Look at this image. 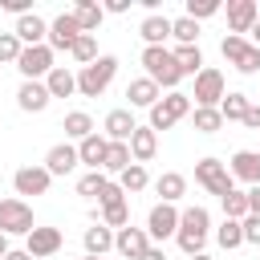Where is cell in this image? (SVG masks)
Masks as SVG:
<instances>
[{"label":"cell","instance_id":"cell-1","mask_svg":"<svg viewBox=\"0 0 260 260\" xmlns=\"http://www.w3.org/2000/svg\"><path fill=\"white\" fill-rule=\"evenodd\" d=\"M207 232H211V215L207 207H183L179 211V232H175V244L187 252V256H199L203 244H207Z\"/></svg>","mask_w":260,"mask_h":260},{"label":"cell","instance_id":"cell-2","mask_svg":"<svg viewBox=\"0 0 260 260\" xmlns=\"http://www.w3.org/2000/svg\"><path fill=\"white\" fill-rule=\"evenodd\" d=\"M142 69H146V77L162 89H175L179 81H183V73H179V65H175V57H171V49L167 45H146L142 49Z\"/></svg>","mask_w":260,"mask_h":260},{"label":"cell","instance_id":"cell-3","mask_svg":"<svg viewBox=\"0 0 260 260\" xmlns=\"http://www.w3.org/2000/svg\"><path fill=\"white\" fill-rule=\"evenodd\" d=\"M114 73H118V57H110V53H102L93 65H85V69H77V93L81 98H102L106 89H110V81H114Z\"/></svg>","mask_w":260,"mask_h":260},{"label":"cell","instance_id":"cell-4","mask_svg":"<svg viewBox=\"0 0 260 260\" xmlns=\"http://www.w3.org/2000/svg\"><path fill=\"white\" fill-rule=\"evenodd\" d=\"M191 114V93H179V89H171L167 98H158L154 106H150V130L158 134V130H171L175 122H183Z\"/></svg>","mask_w":260,"mask_h":260},{"label":"cell","instance_id":"cell-5","mask_svg":"<svg viewBox=\"0 0 260 260\" xmlns=\"http://www.w3.org/2000/svg\"><path fill=\"white\" fill-rule=\"evenodd\" d=\"M195 183L207 191V195H228V191H236V179L228 175V162H219V158H199L195 162Z\"/></svg>","mask_w":260,"mask_h":260},{"label":"cell","instance_id":"cell-6","mask_svg":"<svg viewBox=\"0 0 260 260\" xmlns=\"http://www.w3.org/2000/svg\"><path fill=\"white\" fill-rule=\"evenodd\" d=\"M219 53H223V61L228 65H236L240 73H260V49L248 41V37H223L219 41Z\"/></svg>","mask_w":260,"mask_h":260},{"label":"cell","instance_id":"cell-7","mask_svg":"<svg viewBox=\"0 0 260 260\" xmlns=\"http://www.w3.org/2000/svg\"><path fill=\"white\" fill-rule=\"evenodd\" d=\"M32 228V207L24 199H0V236H28Z\"/></svg>","mask_w":260,"mask_h":260},{"label":"cell","instance_id":"cell-8","mask_svg":"<svg viewBox=\"0 0 260 260\" xmlns=\"http://www.w3.org/2000/svg\"><path fill=\"white\" fill-rule=\"evenodd\" d=\"M223 93H228V81H223V73L219 69H211V65H203L199 73H195V106H211V110H219V102H223Z\"/></svg>","mask_w":260,"mask_h":260},{"label":"cell","instance_id":"cell-9","mask_svg":"<svg viewBox=\"0 0 260 260\" xmlns=\"http://www.w3.org/2000/svg\"><path fill=\"white\" fill-rule=\"evenodd\" d=\"M16 69L24 73V81H45L49 69H53V49H49V45H28V49H20Z\"/></svg>","mask_w":260,"mask_h":260},{"label":"cell","instance_id":"cell-10","mask_svg":"<svg viewBox=\"0 0 260 260\" xmlns=\"http://www.w3.org/2000/svg\"><path fill=\"white\" fill-rule=\"evenodd\" d=\"M175 232H179V207H175V203H154L150 215H146V236L162 244V240H171Z\"/></svg>","mask_w":260,"mask_h":260},{"label":"cell","instance_id":"cell-11","mask_svg":"<svg viewBox=\"0 0 260 260\" xmlns=\"http://www.w3.org/2000/svg\"><path fill=\"white\" fill-rule=\"evenodd\" d=\"M77 37H81V28H77L73 12H61V16H53V20H49V37H45V45H49L53 53H69Z\"/></svg>","mask_w":260,"mask_h":260},{"label":"cell","instance_id":"cell-12","mask_svg":"<svg viewBox=\"0 0 260 260\" xmlns=\"http://www.w3.org/2000/svg\"><path fill=\"white\" fill-rule=\"evenodd\" d=\"M61 244H65V236H61V228H32V232L24 236V252H28L32 260H45V256H57V252H61Z\"/></svg>","mask_w":260,"mask_h":260},{"label":"cell","instance_id":"cell-13","mask_svg":"<svg viewBox=\"0 0 260 260\" xmlns=\"http://www.w3.org/2000/svg\"><path fill=\"white\" fill-rule=\"evenodd\" d=\"M134 130H138V122H134L130 106L110 110V114H106V122H102V138H106V142H130V134H134Z\"/></svg>","mask_w":260,"mask_h":260},{"label":"cell","instance_id":"cell-14","mask_svg":"<svg viewBox=\"0 0 260 260\" xmlns=\"http://www.w3.org/2000/svg\"><path fill=\"white\" fill-rule=\"evenodd\" d=\"M146 248H150V236H146V228H134V223H126V228H118V232H114V252H118V256H126V260H138Z\"/></svg>","mask_w":260,"mask_h":260},{"label":"cell","instance_id":"cell-15","mask_svg":"<svg viewBox=\"0 0 260 260\" xmlns=\"http://www.w3.org/2000/svg\"><path fill=\"white\" fill-rule=\"evenodd\" d=\"M228 175L240 179V183H248V187H256L260 183V150H236L228 158Z\"/></svg>","mask_w":260,"mask_h":260},{"label":"cell","instance_id":"cell-16","mask_svg":"<svg viewBox=\"0 0 260 260\" xmlns=\"http://www.w3.org/2000/svg\"><path fill=\"white\" fill-rule=\"evenodd\" d=\"M256 20H260L256 0H232V4H228V32H232V37H244Z\"/></svg>","mask_w":260,"mask_h":260},{"label":"cell","instance_id":"cell-17","mask_svg":"<svg viewBox=\"0 0 260 260\" xmlns=\"http://www.w3.org/2000/svg\"><path fill=\"white\" fill-rule=\"evenodd\" d=\"M49 183H53V175H49L45 167H20V171L12 175L16 195H45V191H49Z\"/></svg>","mask_w":260,"mask_h":260},{"label":"cell","instance_id":"cell-18","mask_svg":"<svg viewBox=\"0 0 260 260\" xmlns=\"http://www.w3.org/2000/svg\"><path fill=\"white\" fill-rule=\"evenodd\" d=\"M16 41L28 49V45H45V37H49V20L45 16H37V12H24V16H16Z\"/></svg>","mask_w":260,"mask_h":260},{"label":"cell","instance_id":"cell-19","mask_svg":"<svg viewBox=\"0 0 260 260\" xmlns=\"http://www.w3.org/2000/svg\"><path fill=\"white\" fill-rule=\"evenodd\" d=\"M49 89H45V81H20V89H16V106L24 110V114H41V110H49Z\"/></svg>","mask_w":260,"mask_h":260},{"label":"cell","instance_id":"cell-20","mask_svg":"<svg viewBox=\"0 0 260 260\" xmlns=\"http://www.w3.org/2000/svg\"><path fill=\"white\" fill-rule=\"evenodd\" d=\"M53 179L57 175H69L73 167H77V146L73 142H57V146H49V154H45V162H41Z\"/></svg>","mask_w":260,"mask_h":260},{"label":"cell","instance_id":"cell-21","mask_svg":"<svg viewBox=\"0 0 260 260\" xmlns=\"http://www.w3.org/2000/svg\"><path fill=\"white\" fill-rule=\"evenodd\" d=\"M126 146H130V158L146 167V162L158 154V134H154L150 126H138V130L130 134V142H126Z\"/></svg>","mask_w":260,"mask_h":260},{"label":"cell","instance_id":"cell-22","mask_svg":"<svg viewBox=\"0 0 260 260\" xmlns=\"http://www.w3.org/2000/svg\"><path fill=\"white\" fill-rule=\"evenodd\" d=\"M138 37H142L146 45H167V37H171V16H162V12H146L142 24H138Z\"/></svg>","mask_w":260,"mask_h":260},{"label":"cell","instance_id":"cell-23","mask_svg":"<svg viewBox=\"0 0 260 260\" xmlns=\"http://www.w3.org/2000/svg\"><path fill=\"white\" fill-rule=\"evenodd\" d=\"M45 89H49V98H73L77 93V73L65 69V65H53L49 77H45Z\"/></svg>","mask_w":260,"mask_h":260},{"label":"cell","instance_id":"cell-24","mask_svg":"<svg viewBox=\"0 0 260 260\" xmlns=\"http://www.w3.org/2000/svg\"><path fill=\"white\" fill-rule=\"evenodd\" d=\"M106 146H110V142L93 130L89 138H81V142H77V162H85L89 171H102V162H106Z\"/></svg>","mask_w":260,"mask_h":260},{"label":"cell","instance_id":"cell-25","mask_svg":"<svg viewBox=\"0 0 260 260\" xmlns=\"http://www.w3.org/2000/svg\"><path fill=\"white\" fill-rule=\"evenodd\" d=\"M126 98H130V106H138V110H150V106L162 98V89H158L150 77H134V81L126 85Z\"/></svg>","mask_w":260,"mask_h":260},{"label":"cell","instance_id":"cell-26","mask_svg":"<svg viewBox=\"0 0 260 260\" xmlns=\"http://www.w3.org/2000/svg\"><path fill=\"white\" fill-rule=\"evenodd\" d=\"M154 191L162 195L158 203H179V199L187 195V175H179V171H162V175L154 179Z\"/></svg>","mask_w":260,"mask_h":260},{"label":"cell","instance_id":"cell-27","mask_svg":"<svg viewBox=\"0 0 260 260\" xmlns=\"http://www.w3.org/2000/svg\"><path fill=\"white\" fill-rule=\"evenodd\" d=\"M73 20H77L81 32H93V37H98V24L106 20V12H102L98 0H77V4H73Z\"/></svg>","mask_w":260,"mask_h":260},{"label":"cell","instance_id":"cell-28","mask_svg":"<svg viewBox=\"0 0 260 260\" xmlns=\"http://www.w3.org/2000/svg\"><path fill=\"white\" fill-rule=\"evenodd\" d=\"M81 244H85V256H106V252L114 248V232H110L106 223H93V228H85Z\"/></svg>","mask_w":260,"mask_h":260},{"label":"cell","instance_id":"cell-29","mask_svg":"<svg viewBox=\"0 0 260 260\" xmlns=\"http://www.w3.org/2000/svg\"><path fill=\"white\" fill-rule=\"evenodd\" d=\"M171 57H175V65H179L183 77H195V73L203 69V53H199V45H175Z\"/></svg>","mask_w":260,"mask_h":260},{"label":"cell","instance_id":"cell-30","mask_svg":"<svg viewBox=\"0 0 260 260\" xmlns=\"http://www.w3.org/2000/svg\"><path fill=\"white\" fill-rule=\"evenodd\" d=\"M61 130H65V138H69V142H81V138H89V134H93V118H89L85 110H69V114H65V122H61Z\"/></svg>","mask_w":260,"mask_h":260},{"label":"cell","instance_id":"cell-31","mask_svg":"<svg viewBox=\"0 0 260 260\" xmlns=\"http://www.w3.org/2000/svg\"><path fill=\"white\" fill-rule=\"evenodd\" d=\"M118 187H122V195H138V191H146V187H150L146 167H142V162H130V167L118 175Z\"/></svg>","mask_w":260,"mask_h":260},{"label":"cell","instance_id":"cell-32","mask_svg":"<svg viewBox=\"0 0 260 260\" xmlns=\"http://www.w3.org/2000/svg\"><path fill=\"white\" fill-rule=\"evenodd\" d=\"M130 162H134V158H130V146H126V142H110V146H106V162H102V175H122Z\"/></svg>","mask_w":260,"mask_h":260},{"label":"cell","instance_id":"cell-33","mask_svg":"<svg viewBox=\"0 0 260 260\" xmlns=\"http://www.w3.org/2000/svg\"><path fill=\"white\" fill-rule=\"evenodd\" d=\"M69 57H73V61H77L81 69H85V65H93V61L102 57V53H98V37H93V32H81V37L73 41V49H69Z\"/></svg>","mask_w":260,"mask_h":260},{"label":"cell","instance_id":"cell-34","mask_svg":"<svg viewBox=\"0 0 260 260\" xmlns=\"http://www.w3.org/2000/svg\"><path fill=\"white\" fill-rule=\"evenodd\" d=\"M191 122L199 134H219V126H223L219 110H211V106H191Z\"/></svg>","mask_w":260,"mask_h":260},{"label":"cell","instance_id":"cell-35","mask_svg":"<svg viewBox=\"0 0 260 260\" xmlns=\"http://www.w3.org/2000/svg\"><path fill=\"white\" fill-rule=\"evenodd\" d=\"M215 240H219L223 252H236V248L244 244V228H240V219H223V223L215 228Z\"/></svg>","mask_w":260,"mask_h":260},{"label":"cell","instance_id":"cell-36","mask_svg":"<svg viewBox=\"0 0 260 260\" xmlns=\"http://www.w3.org/2000/svg\"><path fill=\"white\" fill-rule=\"evenodd\" d=\"M244 110H248V93H223V102H219L223 122H244Z\"/></svg>","mask_w":260,"mask_h":260},{"label":"cell","instance_id":"cell-37","mask_svg":"<svg viewBox=\"0 0 260 260\" xmlns=\"http://www.w3.org/2000/svg\"><path fill=\"white\" fill-rule=\"evenodd\" d=\"M98 223H106L110 232H118V228H126L130 223V203L126 199H118V203H110V207H102V219Z\"/></svg>","mask_w":260,"mask_h":260},{"label":"cell","instance_id":"cell-38","mask_svg":"<svg viewBox=\"0 0 260 260\" xmlns=\"http://www.w3.org/2000/svg\"><path fill=\"white\" fill-rule=\"evenodd\" d=\"M171 37H175L179 45H199V24H195L191 16H175V20H171Z\"/></svg>","mask_w":260,"mask_h":260},{"label":"cell","instance_id":"cell-39","mask_svg":"<svg viewBox=\"0 0 260 260\" xmlns=\"http://www.w3.org/2000/svg\"><path fill=\"white\" fill-rule=\"evenodd\" d=\"M219 203H223V219H244L248 215V195L244 191H228Z\"/></svg>","mask_w":260,"mask_h":260},{"label":"cell","instance_id":"cell-40","mask_svg":"<svg viewBox=\"0 0 260 260\" xmlns=\"http://www.w3.org/2000/svg\"><path fill=\"white\" fill-rule=\"evenodd\" d=\"M110 179L102 175V171H85L81 179H77V195H85V199H98V191L106 187Z\"/></svg>","mask_w":260,"mask_h":260},{"label":"cell","instance_id":"cell-41","mask_svg":"<svg viewBox=\"0 0 260 260\" xmlns=\"http://www.w3.org/2000/svg\"><path fill=\"white\" fill-rule=\"evenodd\" d=\"M215 12H219V0H187V12H183V16H191V20L199 24V20L215 16Z\"/></svg>","mask_w":260,"mask_h":260},{"label":"cell","instance_id":"cell-42","mask_svg":"<svg viewBox=\"0 0 260 260\" xmlns=\"http://www.w3.org/2000/svg\"><path fill=\"white\" fill-rule=\"evenodd\" d=\"M20 41H16V32H0V65H16V57H20Z\"/></svg>","mask_w":260,"mask_h":260},{"label":"cell","instance_id":"cell-43","mask_svg":"<svg viewBox=\"0 0 260 260\" xmlns=\"http://www.w3.org/2000/svg\"><path fill=\"white\" fill-rule=\"evenodd\" d=\"M118 199H126L122 195V187H118V179H110L102 191H98V207H110V203H118Z\"/></svg>","mask_w":260,"mask_h":260},{"label":"cell","instance_id":"cell-44","mask_svg":"<svg viewBox=\"0 0 260 260\" xmlns=\"http://www.w3.org/2000/svg\"><path fill=\"white\" fill-rule=\"evenodd\" d=\"M240 228H244V244H256L260 248V215H244Z\"/></svg>","mask_w":260,"mask_h":260},{"label":"cell","instance_id":"cell-45","mask_svg":"<svg viewBox=\"0 0 260 260\" xmlns=\"http://www.w3.org/2000/svg\"><path fill=\"white\" fill-rule=\"evenodd\" d=\"M244 126L260 134V106H256V102H248V110H244Z\"/></svg>","mask_w":260,"mask_h":260},{"label":"cell","instance_id":"cell-46","mask_svg":"<svg viewBox=\"0 0 260 260\" xmlns=\"http://www.w3.org/2000/svg\"><path fill=\"white\" fill-rule=\"evenodd\" d=\"M0 8H4V12H16V16L32 12V8H28V0H0Z\"/></svg>","mask_w":260,"mask_h":260},{"label":"cell","instance_id":"cell-47","mask_svg":"<svg viewBox=\"0 0 260 260\" xmlns=\"http://www.w3.org/2000/svg\"><path fill=\"white\" fill-rule=\"evenodd\" d=\"M244 195H248V215H260V183H256V187H248Z\"/></svg>","mask_w":260,"mask_h":260},{"label":"cell","instance_id":"cell-48","mask_svg":"<svg viewBox=\"0 0 260 260\" xmlns=\"http://www.w3.org/2000/svg\"><path fill=\"white\" fill-rule=\"evenodd\" d=\"M102 12H114V16H122V12H130V0H106V4H102Z\"/></svg>","mask_w":260,"mask_h":260},{"label":"cell","instance_id":"cell-49","mask_svg":"<svg viewBox=\"0 0 260 260\" xmlns=\"http://www.w3.org/2000/svg\"><path fill=\"white\" fill-rule=\"evenodd\" d=\"M138 260H167V252H162V244H150V248H146Z\"/></svg>","mask_w":260,"mask_h":260},{"label":"cell","instance_id":"cell-50","mask_svg":"<svg viewBox=\"0 0 260 260\" xmlns=\"http://www.w3.org/2000/svg\"><path fill=\"white\" fill-rule=\"evenodd\" d=\"M4 260H32V256H28L24 248H8V252H4Z\"/></svg>","mask_w":260,"mask_h":260},{"label":"cell","instance_id":"cell-51","mask_svg":"<svg viewBox=\"0 0 260 260\" xmlns=\"http://www.w3.org/2000/svg\"><path fill=\"white\" fill-rule=\"evenodd\" d=\"M248 41H252V45H256V49H260V20H256V24H252V28H248Z\"/></svg>","mask_w":260,"mask_h":260},{"label":"cell","instance_id":"cell-52","mask_svg":"<svg viewBox=\"0 0 260 260\" xmlns=\"http://www.w3.org/2000/svg\"><path fill=\"white\" fill-rule=\"evenodd\" d=\"M4 252H8V236H0V260H4Z\"/></svg>","mask_w":260,"mask_h":260},{"label":"cell","instance_id":"cell-53","mask_svg":"<svg viewBox=\"0 0 260 260\" xmlns=\"http://www.w3.org/2000/svg\"><path fill=\"white\" fill-rule=\"evenodd\" d=\"M191 260H211V256H207V252H199V256H191Z\"/></svg>","mask_w":260,"mask_h":260},{"label":"cell","instance_id":"cell-54","mask_svg":"<svg viewBox=\"0 0 260 260\" xmlns=\"http://www.w3.org/2000/svg\"><path fill=\"white\" fill-rule=\"evenodd\" d=\"M85 260H106V256H85Z\"/></svg>","mask_w":260,"mask_h":260}]
</instances>
